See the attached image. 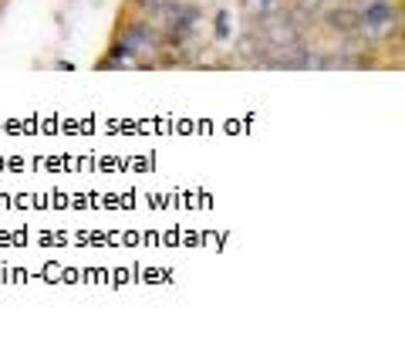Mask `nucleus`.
<instances>
[{"mask_svg":"<svg viewBox=\"0 0 405 362\" xmlns=\"http://www.w3.org/2000/svg\"><path fill=\"white\" fill-rule=\"evenodd\" d=\"M354 7H358V34L365 41L392 38L402 24V14L392 0H358Z\"/></svg>","mask_w":405,"mask_h":362,"instance_id":"1","label":"nucleus"},{"mask_svg":"<svg viewBox=\"0 0 405 362\" xmlns=\"http://www.w3.org/2000/svg\"><path fill=\"white\" fill-rule=\"evenodd\" d=\"M280 7H284V0H247V14H250V17H260V21L270 17L274 11H280Z\"/></svg>","mask_w":405,"mask_h":362,"instance_id":"5","label":"nucleus"},{"mask_svg":"<svg viewBox=\"0 0 405 362\" xmlns=\"http://www.w3.org/2000/svg\"><path fill=\"white\" fill-rule=\"evenodd\" d=\"M324 21H328V31L342 34V38H354L358 34V7L354 4H342V7L328 11Z\"/></svg>","mask_w":405,"mask_h":362,"instance_id":"4","label":"nucleus"},{"mask_svg":"<svg viewBox=\"0 0 405 362\" xmlns=\"http://www.w3.org/2000/svg\"><path fill=\"white\" fill-rule=\"evenodd\" d=\"M196 24H200V11H196L193 4L176 0V4L169 7V14L159 21V31H163V41H169V44L179 48V44H186V41L193 38Z\"/></svg>","mask_w":405,"mask_h":362,"instance_id":"2","label":"nucleus"},{"mask_svg":"<svg viewBox=\"0 0 405 362\" xmlns=\"http://www.w3.org/2000/svg\"><path fill=\"white\" fill-rule=\"evenodd\" d=\"M324 4H328V0H294V7H297L301 14H307V17H311V14H317Z\"/></svg>","mask_w":405,"mask_h":362,"instance_id":"6","label":"nucleus"},{"mask_svg":"<svg viewBox=\"0 0 405 362\" xmlns=\"http://www.w3.org/2000/svg\"><path fill=\"white\" fill-rule=\"evenodd\" d=\"M135 4H139V7H142V11H145V7H149V0H135Z\"/></svg>","mask_w":405,"mask_h":362,"instance_id":"8","label":"nucleus"},{"mask_svg":"<svg viewBox=\"0 0 405 362\" xmlns=\"http://www.w3.org/2000/svg\"><path fill=\"white\" fill-rule=\"evenodd\" d=\"M122 48H125L132 58H145V54H155L163 48V31L159 24H149V21H135V24L125 27L122 34Z\"/></svg>","mask_w":405,"mask_h":362,"instance_id":"3","label":"nucleus"},{"mask_svg":"<svg viewBox=\"0 0 405 362\" xmlns=\"http://www.w3.org/2000/svg\"><path fill=\"white\" fill-rule=\"evenodd\" d=\"M227 34H230V14L220 11L216 14V38H227Z\"/></svg>","mask_w":405,"mask_h":362,"instance_id":"7","label":"nucleus"}]
</instances>
